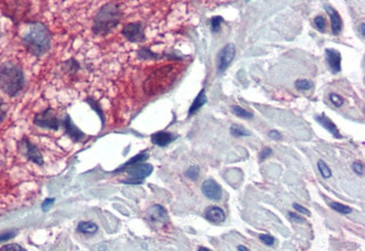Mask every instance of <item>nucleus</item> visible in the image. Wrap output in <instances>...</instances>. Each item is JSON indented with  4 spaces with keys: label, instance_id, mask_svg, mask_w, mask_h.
<instances>
[{
    "label": "nucleus",
    "instance_id": "38",
    "mask_svg": "<svg viewBox=\"0 0 365 251\" xmlns=\"http://www.w3.org/2000/svg\"><path fill=\"white\" fill-rule=\"evenodd\" d=\"M289 215H290V218H291L292 220H295V221H298V222H304V221H305V220H304L303 218L298 217V215L295 214V213H292V212H290V213H289Z\"/></svg>",
    "mask_w": 365,
    "mask_h": 251
},
{
    "label": "nucleus",
    "instance_id": "3",
    "mask_svg": "<svg viewBox=\"0 0 365 251\" xmlns=\"http://www.w3.org/2000/svg\"><path fill=\"white\" fill-rule=\"evenodd\" d=\"M120 9L114 2L103 6L94 18L93 31L97 35H106L118 25L120 19Z\"/></svg>",
    "mask_w": 365,
    "mask_h": 251
},
{
    "label": "nucleus",
    "instance_id": "12",
    "mask_svg": "<svg viewBox=\"0 0 365 251\" xmlns=\"http://www.w3.org/2000/svg\"><path fill=\"white\" fill-rule=\"evenodd\" d=\"M63 126H64L67 136H69L71 139H73L74 141H80L84 138L83 132L81 131V130L76 127L73 123H72L70 116H65L64 120H63Z\"/></svg>",
    "mask_w": 365,
    "mask_h": 251
},
{
    "label": "nucleus",
    "instance_id": "14",
    "mask_svg": "<svg viewBox=\"0 0 365 251\" xmlns=\"http://www.w3.org/2000/svg\"><path fill=\"white\" fill-rule=\"evenodd\" d=\"M326 11L328 13V16H330V18H331L333 34L339 35L342 30V27H343V22H342V18L340 16V13L331 6H326Z\"/></svg>",
    "mask_w": 365,
    "mask_h": 251
},
{
    "label": "nucleus",
    "instance_id": "26",
    "mask_svg": "<svg viewBox=\"0 0 365 251\" xmlns=\"http://www.w3.org/2000/svg\"><path fill=\"white\" fill-rule=\"evenodd\" d=\"M315 26H316V28L319 30V31H325V27H326V20L325 18H324L323 16H318L315 18Z\"/></svg>",
    "mask_w": 365,
    "mask_h": 251
},
{
    "label": "nucleus",
    "instance_id": "31",
    "mask_svg": "<svg viewBox=\"0 0 365 251\" xmlns=\"http://www.w3.org/2000/svg\"><path fill=\"white\" fill-rule=\"evenodd\" d=\"M294 208H295L297 211H298V212H300V213L310 215V211H309V210H307L306 208H304V206H301V205H299V204L295 203V204H294Z\"/></svg>",
    "mask_w": 365,
    "mask_h": 251
},
{
    "label": "nucleus",
    "instance_id": "36",
    "mask_svg": "<svg viewBox=\"0 0 365 251\" xmlns=\"http://www.w3.org/2000/svg\"><path fill=\"white\" fill-rule=\"evenodd\" d=\"M13 236H15V233H12V232L11 233H6V235H1V236H0V242L11 239Z\"/></svg>",
    "mask_w": 365,
    "mask_h": 251
},
{
    "label": "nucleus",
    "instance_id": "39",
    "mask_svg": "<svg viewBox=\"0 0 365 251\" xmlns=\"http://www.w3.org/2000/svg\"><path fill=\"white\" fill-rule=\"evenodd\" d=\"M237 249H238V250H245V251H249V248H246V247H244V246H238V247H237Z\"/></svg>",
    "mask_w": 365,
    "mask_h": 251
},
{
    "label": "nucleus",
    "instance_id": "6",
    "mask_svg": "<svg viewBox=\"0 0 365 251\" xmlns=\"http://www.w3.org/2000/svg\"><path fill=\"white\" fill-rule=\"evenodd\" d=\"M236 48L234 44H228L222 48L217 56V71L218 73H223L227 70V67L231 65L234 57H235Z\"/></svg>",
    "mask_w": 365,
    "mask_h": 251
},
{
    "label": "nucleus",
    "instance_id": "20",
    "mask_svg": "<svg viewBox=\"0 0 365 251\" xmlns=\"http://www.w3.org/2000/svg\"><path fill=\"white\" fill-rule=\"evenodd\" d=\"M231 133L234 134V136L236 137H243V136H250L251 132L249 131V130H246L245 128L241 127V126H237V125H234L231 127Z\"/></svg>",
    "mask_w": 365,
    "mask_h": 251
},
{
    "label": "nucleus",
    "instance_id": "30",
    "mask_svg": "<svg viewBox=\"0 0 365 251\" xmlns=\"http://www.w3.org/2000/svg\"><path fill=\"white\" fill-rule=\"evenodd\" d=\"M353 170L359 175H363V173H364L363 165L361 163H359V161H357V163L353 164Z\"/></svg>",
    "mask_w": 365,
    "mask_h": 251
},
{
    "label": "nucleus",
    "instance_id": "13",
    "mask_svg": "<svg viewBox=\"0 0 365 251\" xmlns=\"http://www.w3.org/2000/svg\"><path fill=\"white\" fill-rule=\"evenodd\" d=\"M177 139V136L175 134H172L170 132H165V131H159L155 132L154 134H152L151 140L152 142L154 143L156 146H168L169 143H171L172 141H174Z\"/></svg>",
    "mask_w": 365,
    "mask_h": 251
},
{
    "label": "nucleus",
    "instance_id": "9",
    "mask_svg": "<svg viewBox=\"0 0 365 251\" xmlns=\"http://www.w3.org/2000/svg\"><path fill=\"white\" fill-rule=\"evenodd\" d=\"M326 61L330 65L331 70L333 71V73H340L342 70V56L341 53L339 51H336L334 48H327L326 49Z\"/></svg>",
    "mask_w": 365,
    "mask_h": 251
},
{
    "label": "nucleus",
    "instance_id": "24",
    "mask_svg": "<svg viewBox=\"0 0 365 251\" xmlns=\"http://www.w3.org/2000/svg\"><path fill=\"white\" fill-rule=\"evenodd\" d=\"M296 88L301 91H305V90H309L313 88V83L308 80H298L296 82Z\"/></svg>",
    "mask_w": 365,
    "mask_h": 251
},
{
    "label": "nucleus",
    "instance_id": "23",
    "mask_svg": "<svg viewBox=\"0 0 365 251\" xmlns=\"http://www.w3.org/2000/svg\"><path fill=\"white\" fill-rule=\"evenodd\" d=\"M233 112L237 117H241V118H247V119H249V118H252V117H253V115H252L250 111H247L245 109H243V108L237 107V106L233 107Z\"/></svg>",
    "mask_w": 365,
    "mask_h": 251
},
{
    "label": "nucleus",
    "instance_id": "2",
    "mask_svg": "<svg viewBox=\"0 0 365 251\" xmlns=\"http://www.w3.org/2000/svg\"><path fill=\"white\" fill-rule=\"evenodd\" d=\"M24 87L21 70L12 63H6L0 69V88L8 96L13 97Z\"/></svg>",
    "mask_w": 365,
    "mask_h": 251
},
{
    "label": "nucleus",
    "instance_id": "41",
    "mask_svg": "<svg viewBox=\"0 0 365 251\" xmlns=\"http://www.w3.org/2000/svg\"><path fill=\"white\" fill-rule=\"evenodd\" d=\"M247 1H249V0H247Z\"/></svg>",
    "mask_w": 365,
    "mask_h": 251
},
{
    "label": "nucleus",
    "instance_id": "18",
    "mask_svg": "<svg viewBox=\"0 0 365 251\" xmlns=\"http://www.w3.org/2000/svg\"><path fill=\"white\" fill-rule=\"evenodd\" d=\"M78 231L84 235H93L98 231V227L93 222H80L78 226Z\"/></svg>",
    "mask_w": 365,
    "mask_h": 251
},
{
    "label": "nucleus",
    "instance_id": "4",
    "mask_svg": "<svg viewBox=\"0 0 365 251\" xmlns=\"http://www.w3.org/2000/svg\"><path fill=\"white\" fill-rule=\"evenodd\" d=\"M126 172L129 175L127 181L125 183L127 184H139L144 181V178L150 176L153 172V166L150 164H136L129 167H126Z\"/></svg>",
    "mask_w": 365,
    "mask_h": 251
},
{
    "label": "nucleus",
    "instance_id": "1",
    "mask_svg": "<svg viewBox=\"0 0 365 251\" xmlns=\"http://www.w3.org/2000/svg\"><path fill=\"white\" fill-rule=\"evenodd\" d=\"M22 42L28 51L34 55H43L51 46V34L40 22H33L27 28Z\"/></svg>",
    "mask_w": 365,
    "mask_h": 251
},
{
    "label": "nucleus",
    "instance_id": "8",
    "mask_svg": "<svg viewBox=\"0 0 365 251\" xmlns=\"http://www.w3.org/2000/svg\"><path fill=\"white\" fill-rule=\"evenodd\" d=\"M201 191L204 193V195L208 197L210 200H220V197L223 195L222 187H220L217 182H215L214 179H207L201 185Z\"/></svg>",
    "mask_w": 365,
    "mask_h": 251
},
{
    "label": "nucleus",
    "instance_id": "33",
    "mask_svg": "<svg viewBox=\"0 0 365 251\" xmlns=\"http://www.w3.org/2000/svg\"><path fill=\"white\" fill-rule=\"evenodd\" d=\"M6 117V107H4V103L0 100V121H2Z\"/></svg>",
    "mask_w": 365,
    "mask_h": 251
},
{
    "label": "nucleus",
    "instance_id": "5",
    "mask_svg": "<svg viewBox=\"0 0 365 251\" xmlns=\"http://www.w3.org/2000/svg\"><path fill=\"white\" fill-rule=\"evenodd\" d=\"M34 124L38 126V127L53 130H57L58 127H60V121H58L57 117L54 114V111L51 108H48V109L36 116L34 118Z\"/></svg>",
    "mask_w": 365,
    "mask_h": 251
},
{
    "label": "nucleus",
    "instance_id": "15",
    "mask_svg": "<svg viewBox=\"0 0 365 251\" xmlns=\"http://www.w3.org/2000/svg\"><path fill=\"white\" fill-rule=\"evenodd\" d=\"M316 120L317 123L321 124L324 128L327 129L328 131H330L333 136L336 137V138H342V134L340 133L339 129H337L336 125L333 123V121L328 118V117L326 115H322V116H317L316 117Z\"/></svg>",
    "mask_w": 365,
    "mask_h": 251
},
{
    "label": "nucleus",
    "instance_id": "40",
    "mask_svg": "<svg viewBox=\"0 0 365 251\" xmlns=\"http://www.w3.org/2000/svg\"><path fill=\"white\" fill-rule=\"evenodd\" d=\"M361 35L363 37V36H364V24H361Z\"/></svg>",
    "mask_w": 365,
    "mask_h": 251
},
{
    "label": "nucleus",
    "instance_id": "22",
    "mask_svg": "<svg viewBox=\"0 0 365 251\" xmlns=\"http://www.w3.org/2000/svg\"><path fill=\"white\" fill-rule=\"evenodd\" d=\"M318 169L319 172H321L322 176L324 178H331L332 177V170L331 168L328 167L326 163H324L323 160H319L318 161Z\"/></svg>",
    "mask_w": 365,
    "mask_h": 251
},
{
    "label": "nucleus",
    "instance_id": "25",
    "mask_svg": "<svg viewBox=\"0 0 365 251\" xmlns=\"http://www.w3.org/2000/svg\"><path fill=\"white\" fill-rule=\"evenodd\" d=\"M186 176L192 179V181H195L199 176V167L198 166H192V167L189 168L186 172Z\"/></svg>",
    "mask_w": 365,
    "mask_h": 251
},
{
    "label": "nucleus",
    "instance_id": "34",
    "mask_svg": "<svg viewBox=\"0 0 365 251\" xmlns=\"http://www.w3.org/2000/svg\"><path fill=\"white\" fill-rule=\"evenodd\" d=\"M9 249H15V250H24V248L18 245H7V246H3L1 250H9Z\"/></svg>",
    "mask_w": 365,
    "mask_h": 251
},
{
    "label": "nucleus",
    "instance_id": "7",
    "mask_svg": "<svg viewBox=\"0 0 365 251\" xmlns=\"http://www.w3.org/2000/svg\"><path fill=\"white\" fill-rule=\"evenodd\" d=\"M123 35L130 42H142L144 39V30L139 22H132L123 28Z\"/></svg>",
    "mask_w": 365,
    "mask_h": 251
},
{
    "label": "nucleus",
    "instance_id": "28",
    "mask_svg": "<svg viewBox=\"0 0 365 251\" xmlns=\"http://www.w3.org/2000/svg\"><path fill=\"white\" fill-rule=\"evenodd\" d=\"M330 99H331V101L333 102V105H334V106L339 107V108L343 106L344 101H343V99H342V97L339 96V94L332 93V94H330Z\"/></svg>",
    "mask_w": 365,
    "mask_h": 251
},
{
    "label": "nucleus",
    "instance_id": "32",
    "mask_svg": "<svg viewBox=\"0 0 365 251\" xmlns=\"http://www.w3.org/2000/svg\"><path fill=\"white\" fill-rule=\"evenodd\" d=\"M54 203V199H47L44 201V203L42 204V209L43 211H47L49 208H51V205Z\"/></svg>",
    "mask_w": 365,
    "mask_h": 251
},
{
    "label": "nucleus",
    "instance_id": "10",
    "mask_svg": "<svg viewBox=\"0 0 365 251\" xmlns=\"http://www.w3.org/2000/svg\"><path fill=\"white\" fill-rule=\"evenodd\" d=\"M21 143H22V146H24V151H25L24 154L27 156V158L30 159L31 161H34V163H36V164L42 165L43 157H42V155H40L37 147L34 146L33 143L27 140V139H24Z\"/></svg>",
    "mask_w": 365,
    "mask_h": 251
},
{
    "label": "nucleus",
    "instance_id": "21",
    "mask_svg": "<svg viewBox=\"0 0 365 251\" xmlns=\"http://www.w3.org/2000/svg\"><path fill=\"white\" fill-rule=\"evenodd\" d=\"M331 206L333 210H335V211H337V212H340L342 214H350L351 212H352V209H351L350 206L339 203V202H333Z\"/></svg>",
    "mask_w": 365,
    "mask_h": 251
},
{
    "label": "nucleus",
    "instance_id": "37",
    "mask_svg": "<svg viewBox=\"0 0 365 251\" xmlns=\"http://www.w3.org/2000/svg\"><path fill=\"white\" fill-rule=\"evenodd\" d=\"M270 137H272L273 139H276V140H279V139H281L280 133H279L278 131H276V130H272V131H270Z\"/></svg>",
    "mask_w": 365,
    "mask_h": 251
},
{
    "label": "nucleus",
    "instance_id": "27",
    "mask_svg": "<svg viewBox=\"0 0 365 251\" xmlns=\"http://www.w3.org/2000/svg\"><path fill=\"white\" fill-rule=\"evenodd\" d=\"M223 21H224V19L220 16H216V17L211 18V29H213L214 33H215V31L219 30L220 24H222Z\"/></svg>",
    "mask_w": 365,
    "mask_h": 251
},
{
    "label": "nucleus",
    "instance_id": "17",
    "mask_svg": "<svg viewBox=\"0 0 365 251\" xmlns=\"http://www.w3.org/2000/svg\"><path fill=\"white\" fill-rule=\"evenodd\" d=\"M206 102H207V97L205 94V90L202 89L200 91V93L198 94L197 98L195 99V101L192 102L190 109H189V116H192L193 114H196V112L199 110Z\"/></svg>",
    "mask_w": 365,
    "mask_h": 251
},
{
    "label": "nucleus",
    "instance_id": "19",
    "mask_svg": "<svg viewBox=\"0 0 365 251\" xmlns=\"http://www.w3.org/2000/svg\"><path fill=\"white\" fill-rule=\"evenodd\" d=\"M148 158V155L147 154H144V152H142V154H138L135 157H133L132 159H129L127 163H125L121 167H119L118 169L116 170V172H123V170L126 168V167H129V166H133V165H136L138 163H141V161H144L146 160Z\"/></svg>",
    "mask_w": 365,
    "mask_h": 251
},
{
    "label": "nucleus",
    "instance_id": "16",
    "mask_svg": "<svg viewBox=\"0 0 365 251\" xmlns=\"http://www.w3.org/2000/svg\"><path fill=\"white\" fill-rule=\"evenodd\" d=\"M206 219L213 223H222L225 221V212L218 206H211L206 211Z\"/></svg>",
    "mask_w": 365,
    "mask_h": 251
},
{
    "label": "nucleus",
    "instance_id": "29",
    "mask_svg": "<svg viewBox=\"0 0 365 251\" xmlns=\"http://www.w3.org/2000/svg\"><path fill=\"white\" fill-rule=\"evenodd\" d=\"M260 239L264 245H267V246H273L274 242H276V239H274V238L270 235H261Z\"/></svg>",
    "mask_w": 365,
    "mask_h": 251
},
{
    "label": "nucleus",
    "instance_id": "11",
    "mask_svg": "<svg viewBox=\"0 0 365 251\" xmlns=\"http://www.w3.org/2000/svg\"><path fill=\"white\" fill-rule=\"evenodd\" d=\"M148 219L154 223L163 224L168 221V212L162 205H153L152 208L148 210Z\"/></svg>",
    "mask_w": 365,
    "mask_h": 251
},
{
    "label": "nucleus",
    "instance_id": "35",
    "mask_svg": "<svg viewBox=\"0 0 365 251\" xmlns=\"http://www.w3.org/2000/svg\"><path fill=\"white\" fill-rule=\"evenodd\" d=\"M271 149H270V148H264V149H263V151L262 152H261V160H264L265 158H267V157L270 155V154H271Z\"/></svg>",
    "mask_w": 365,
    "mask_h": 251
}]
</instances>
